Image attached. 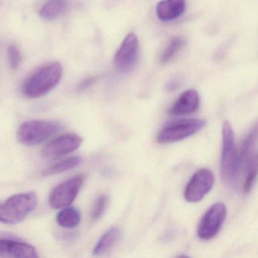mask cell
Segmentation results:
<instances>
[{
  "mask_svg": "<svg viewBox=\"0 0 258 258\" xmlns=\"http://www.w3.org/2000/svg\"><path fill=\"white\" fill-rule=\"evenodd\" d=\"M81 162V158L80 157H72L59 161L50 167H47L42 172L43 176H52V175L58 174L63 172L72 170L78 165Z\"/></svg>",
  "mask_w": 258,
  "mask_h": 258,
  "instance_id": "cell-18",
  "label": "cell"
},
{
  "mask_svg": "<svg viewBox=\"0 0 258 258\" xmlns=\"http://www.w3.org/2000/svg\"><path fill=\"white\" fill-rule=\"evenodd\" d=\"M37 205L34 192L15 195L0 203V222L6 224L20 223L29 215Z\"/></svg>",
  "mask_w": 258,
  "mask_h": 258,
  "instance_id": "cell-3",
  "label": "cell"
},
{
  "mask_svg": "<svg viewBox=\"0 0 258 258\" xmlns=\"http://www.w3.org/2000/svg\"><path fill=\"white\" fill-rule=\"evenodd\" d=\"M200 105V97L195 90L183 92L170 110V114L184 116L193 114L197 111Z\"/></svg>",
  "mask_w": 258,
  "mask_h": 258,
  "instance_id": "cell-13",
  "label": "cell"
},
{
  "mask_svg": "<svg viewBox=\"0 0 258 258\" xmlns=\"http://www.w3.org/2000/svg\"><path fill=\"white\" fill-rule=\"evenodd\" d=\"M81 213L75 208L66 207L57 214V223L61 227H76L81 223Z\"/></svg>",
  "mask_w": 258,
  "mask_h": 258,
  "instance_id": "cell-17",
  "label": "cell"
},
{
  "mask_svg": "<svg viewBox=\"0 0 258 258\" xmlns=\"http://www.w3.org/2000/svg\"><path fill=\"white\" fill-rule=\"evenodd\" d=\"M61 128V123L55 120H29L19 126L16 137L21 144L37 146L55 135Z\"/></svg>",
  "mask_w": 258,
  "mask_h": 258,
  "instance_id": "cell-4",
  "label": "cell"
},
{
  "mask_svg": "<svg viewBox=\"0 0 258 258\" xmlns=\"http://www.w3.org/2000/svg\"><path fill=\"white\" fill-rule=\"evenodd\" d=\"M257 128H254L249 133L241 146L240 152V164L244 169V178L243 189L244 193H249L254 185L257 175V150H256Z\"/></svg>",
  "mask_w": 258,
  "mask_h": 258,
  "instance_id": "cell-5",
  "label": "cell"
},
{
  "mask_svg": "<svg viewBox=\"0 0 258 258\" xmlns=\"http://www.w3.org/2000/svg\"><path fill=\"white\" fill-rule=\"evenodd\" d=\"M226 208L221 202L213 205L202 217L199 229L198 235L202 240H209L214 238L221 229L226 220Z\"/></svg>",
  "mask_w": 258,
  "mask_h": 258,
  "instance_id": "cell-8",
  "label": "cell"
},
{
  "mask_svg": "<svg viewBox=\"0 0 258 258\" xmlns=\"http://www.w3.org/2000/svg\"><path fill=\"white\" fill-rule=\"evenodd\" d=\"M96 78H87V79L83 81L81 84L78 86V91H84V90H87V89L90 88V87L93 85L96 82Z\"/></svg>",
  "mask_w": 258,
  "mask_h": 258,
  "instance_id": "cell-22",
  "label": "cell"
},
{
  "mask_svg": "<svg viewBox=\"0 0 258 258\" xmlns=\"http://www.w3.org/2000/svg\"><path fill=\"white\" fill-rule=\"evenodd\" d=\"M185 7V0H162L157 5V16L162 22H171L184 14Z\"/></svg>",
  "mask_w": 258,
  "mask_h": 258,
  "instance_id": "cell-14",
  "label": "cell"
},
{
  "mask_svg": "<svg viewBox=\"0 0 258 258\" xmlns=\"http://www.w3.org/2000/svg\"><path fill=\"white\" fill-rule=\"evenodd\" d=\"M108 197L106 195H102L95 202L92 211L91 218L93 221H97L102 217L108 206Z\"/></svg>",
  "mask_w": 258,
  "mask_h": 258,
  "instance_id": "cell-20",
  "label": "cell"
},
{
  "mask_svg": "<svg viewBox=\"0 0 258 258\" xmlns=\"http://www.w3.org/2000/svg\"><path fill=\"white\" fill-rule=\"evenodd\" d=\"M205 124L206 121L202 119H184L175 122L160 131L158 142L167 144L181 141L199 132Z\"/></svg>",
  "mask_w": 258,
  "mask_h": 258,
  "instance_id": "cell-6",
  "label": "cell"
},
{
  "mask_svg": "<svg viewBox=\"0 0 258 258\" xmlns=\"http://www.w3.org/2000/svg\"><path fill=\"white\" fill-rule=\"evenodd\" d=\"M239 154L235 147V136L228 120L223 124V146L220 159V173L223 182L229 188H236L240 179Z\"/></svg>",
  "mask_w": 258,
  "mask_h": 258,
  "instance_id": "cell-1",
  "label": "cell"
},
{
  "mask_svg": "<svg viewBox=\"0 0 258 258\" xmlns=\"http://www.w3.org/2000/svg\"><path fill=\"white\" fill-rule=\"evenodd\" d=\"M214 184L213 172L208 169H200L194 173L187 184L184 198L191 203L200 202L212 189Z\"/></svg>",
  "mask_w": 258,
  "mask_h": 258,
  "instance_id": "cell-9",
  "label": "cell"
},
{
  "mask_svg": "<svg viewBox=\"0 0 258 258\" xmlns=\"http://www.w3.org/2000/svg\"><path fill=\"white\" fill-rule=\"evenodd\" d=\"M67 7L66 0H48L42 7L40 15L45 20L52 21L61 16Z\"/></svg>",
  "mask_w": 258,
  "mask_h": 258,
  "instance_id": "cell-16",
  "label": "cell"
},
{
  "mask_svg": "<svg viewBox=\"0 0 258 258\" xmlns=\"http://www.w3.org/2000/svg\"><path fill=\"white\" fill-rule=\"evenodd\" d=\"M0 256L37 258L39 255L31 244L14 240L0 239Z\"/></svg>",
  "mask_w": 258,
  "mask_h": 258,
  "instance_id": "cell-12",
  "label": "cell"
},
{
  "mask_svg": "<svg viewBox=\"0 0 258 258\" xmlns=\"http://www.w3.org/2000/svg\"><path fill=\"white\" fill-rule=\"evenodd\" d=\"M7 55H8L9 61L12 69H18L22 61V55L19 49L15 46H9L7 49Z\"/></svg>",
  "mask_w": 258,
  "mask_h": 258,
  "instance_id": "cell-21",
  "label": "cell"
},
{
  "mask_svg": "<svg viewBox=\"0 0 258 258\" xmlns=\"http://www.w3.org/2000/svg\"><path fill=\"white\" fill-rule=\"evenodd\" d=\"M84 180L85 176L80 174L57 185L49 195V205L55 209L69 207L79 194Z\"/></svg>",
  "mask_w": 258,
  "mask_h": 258,
  "instance_id": "cell-7",
  "label": "cell"
},
{
  "mask_svg": "<svg viewBox=\"0 0 258 258\" xmlns=\"http://www.w3.org/2000/svg\"><path fill=\"white\" fill-rule=\"evenodd\" d=\"M62 67L52 62L39 68L22 84V93L31 99L42 97L53 90L61 81Z\"/></svg>",
  "mask_w": 258,
  "mask_h": 258,
  "instance_id": "cell-2",
  "label": "cell"
},
{
  "mask_svg": "<svg viewBox=\"0 0 258 258\" xmlns=\"http://www.w3.org/2000/svg\"><path fill=\"white\" fill-rule=\"evenodd\" d=\"M121 232L117 227H112L103 234L93 250L94 256H102L108 253L120 239Z\"/></svg>",
  "mask_w": 258,
  "mask_h": 258,
  "instance_id": "cell-15",
  "label": "cell"
},
{
  "mask_svg": "<svg viewBox=\"0 0 258 258\" xmlns=\"http://www.w3.org/2000/svg\"><path fill=\"white\" fill-rule=\"evenodd\" d=\"M185 43V40L181 37H175L172 39L171 41L169 43L168 46L164 49V52L161 55V62L162 64H166L171 61L175 55L183 48Z\"/></svg>",
  "mask_w": 258,
  "mask_h": 258,
  "instance_id": "cell-19",
  "label": "cell"
},
{
  "mask_svg": "<svg viewBox=\"0 0 258 258\" xmlns=\"http://www.w3.org/2000/svg\"><path fill=\"white\" fill-rule=\"evenodd\" d=\"M82 143L83 139L77 134H63L47 143L42 150V155L45 158H58L75 152Z\"/></svg>",
  "mask_w": 258,
  "mask_h": 258,
  "instance_id": "cell-11",
  "label": "cell"
},
{
  "mask_svg": "<svg viewBox=\"0 0 258 258\" xmlns=\"http://www.w3.org/2000/svg\"><path fill=\"white\" fill-rule=\"evenodd\" d=\"M138 37L134 33H130L122 42L114 55V66L119 72H131L137 64L139 55Z\"/></svg>",
  "mask_w": 258,
  "mask_h": 258,
  "instance_id": "cell-10",
  "label": "cell"
}]
</instances>
